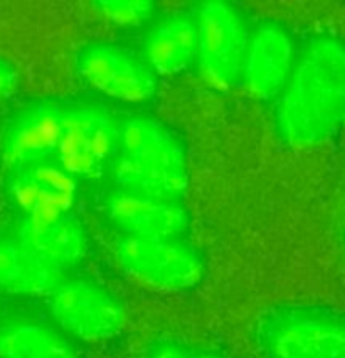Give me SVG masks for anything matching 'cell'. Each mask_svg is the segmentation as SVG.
I'll return each instance as SVG.
<instances>
[{
    "label": "cell",
    "instance_id": "1",
    "mask_svg": "<svg viewBox=\"0 0 345 358\" xmlns=\"http://www.w3.org/2000/svg\"><path fill=\"white\" fill-rule=\"evenodd\" d=\"M273 103L276 131L288 143L311 147L339 138L345 131V39L317 34L297 48Z\"/></svg>",
    "mask_w": 345,
    "mask_h": 358
},
{
    "label": "cell",
    "instance_id": "2",
    "mask_svg": "<svg viewBox=\"0 0 345 358\" xmlns=\"http://www.w3.org/2000/svg\"><path fill=\"white\" fill-rule=\"evenodd\" d=\"M111 175L122 192L181 202L189 187L184 140L150 116H133L116 128Z\"/></svg>",
    "mask_w": 345,
    "mask_h": 358
},
{
    "label": "cell",
    "instance_id": "3",
    "mask_svg": "<svg viewBox=\"0 0 345 358\" xmlns=\"http://www.w3.org/2000/svg\"><path fill=\"white\" fill-rule=\"evenodd\" d=\"M255 340L265 358H345V311L290 303L265 311Z\"/></svg>",
    "mask_w": 345,
    "mask_h": 358
},
{
    "label": "cell",
    "instance_id": "4",
    "mask_svg": "<svg viewBox=\"0 0 345 358\" xmlns=\"http://www.w3.org/2000/svg\"><path fill=\"white\" fill-rule=\"evenodd\" d=\"M115 256L135 280L169 291L194 289L206 273L201 254L184 239L120 234L115 243Z\"/></svg>",
    "mask_w": 345,
    "mask_h": 358
},
{
    "label": "cell",
    "instance_id": "5",
    "mask_svg": "<svg viewBox=\"0 0 345 358\" xmlns=\"http://www.w3.org/2000/svg\"><path fill=\"white\" fill-rule=\"evenodd\" d=\"M78 76L103 96L142 105L155 98L159 74L142 54L113 43L86 45L76 57Z\"/></svg>",
    "mask_w": 345,
    "mask_h": 358
},
{
    "label": "cell",
    "instance_id": "6",
    "mask_svg": "<svg viewBox=\"0 0 345 358\" xmlns=\"http://www.w3.org/2000/svg\"><path fill=\"white\" fill-rule=\"evenodd\" d=\"M45 298L54 322L80 340H110L123 327L122 303L97 281L81 278L59 281Z\"/></svg>",
    "mask_w": 345,
    "mask_h": 358
},
{
    "label": "cell",
    "instance_id": "7",
    "mask_svg": "<svg viewBox=\"0 0 345 358\" xmlns=\"http://www.w3.org/2000/svg\"><path fill=\"white\" fill-rule=\"evenodd\" d=\"M199 62L211 81L230 86L241 78L253 29L246 15L230 2H207L195 14Z\"/></svg>",
    "mask_w": 345,
    "mask_h": 358
},
{
    "label": "cell",
    "instance_id": "8",
    "mask_svg": "<svg viewBox=\"0 0 345 358\" xmlns=\"http://www.w3.org/2000/svg\"><path fill=\"white\" fill-rule=\"evenodd\" d=\"M116 124L98 111H64L56 155L73 178L99 177L111 170L116 150Z\"/></svg>",
    "mask_w": 345,
    "mask_h": 358
},
{
    "label": "cell",
    "instance_id": "9",
    "mask_svg": "<svg viewBox=\"0 0 345 358\" xmlns=\"http://www.w3.org/2000/svg\"><path fill=\"white\" fill-rule=\"evenodd\" d=\"M297 45L290 31L280 24L263 22L249 36L241 81L253 96L274 101L293 68Z\"/></svg>",
    "mask_w": 345,
    "mask_h": 358
},
{
    "label": "cell",
    "instance_id": "10",
    "mask_svg": "<svg viewBox=\"0 0 345 358\" xmlns=\"http://www.w3.org/2000/svg\"><path fill=\"white\" fill-rule=\"evenodd\" d=\"M108 219L120 234L150 239H184L190 229L189 212L181 202L116 190L105 201Z\"/></svg>",
    "mask_w": 345,
    "mask_h": 358
},
{
    "label": "cell",
    "instance_id": "11",
    "mask_svg": "<svg viewBox=\"0 0 345 358\" xmlns=\"http://www.w3.org/2000/svg\"><path fill=\"white\" fill-rule=\"evenodd\" d=\"M12 197L24 220L56 217L73 212L76 178L48 162L27 165L12 184Z\"/></svg>",
    "mask_w": 345,
    "mask_h": 358
},
{
    "label": "cell",
    "instance_id": "12",
    "mask_svg": "<svg viewBox=\"0 0 345 358\" xmlns=\"http://www.w3.org/2000/svg\"><path fill=\"white\" fill-rule=\"evenodd\" d=\"M17 236L59 271L78 264L90 252L88 231L74 212L51 219L24 220Z\"/></svg>",
    "mask_w": 345,
    "mask_h": 358
},
{
    "label": "cell",
    "instance_id": "13",
    "mask_svg": "<svg viewBox=\"0 0 345 358\" xmlns=\"http://www.w3.org/2000/svg\"><path fill=\"white\" fill-rule=\"evenodd\" d=\"M61 271L19 236L0 239V291L15 296H48Z\"/></svg>",
    "mask_w": 345,
    "mask_h": 358
},
{
    "label": "cell",
    "instance_id": "14",
    "mask_svg": "<svg viewBox=\"0 0 345 358\" xmlns=\"http://www.w3.org/2000/svg\"><path fill=\"white\" fill-rule=\"evenodd\" d=\"M143 57L157 74L176 76L199 57V31L195 15H174L148 32Z\"/></svg>",
    "mask_w": 345,
    "mask_h": 358
},
{
    "label": "cell",
    "instance_id": "15",
    "mask_svg": "<svg viewBox=\"0 0 345 358\" xmlns=\"http://www.w3.org/2000/svg\"><path fill=\"white\" fill-rule=\"evenodd\" d=\"M62 115L64 111L56 106H37L19 118L3 145L7 164L27 166L43 164L48 157L56 155Z\"/></svg>",
    "mask_w": 345,
    "mask_h": 358
},
{
    "label": "cell",
    "instance_id": "16",
    "mask_svg": "<svg viewBox=\"0 0 345 358\" xmlns=\"http://www.w3.org/2000/svg\"><path fill=\"white\" fill-rule=\"evenodd\" d=\"M0 358H80L64 333L44 323L15 322L0 327Z\"/></svg>",
    "mask_w": 345,
    "mask_h": 358
},
{
    "label": "cell",
    "instance_id": "17",
    "mask_svg": "<svg viewBox=\"0 0 345 358\" xmlns=\"http://www.w3.org/2000/svg\"><path fill=\"white\" fill-rule=\"evenodd\" d=\"M97 7L110 22L122 27L140 26L147 22L155 10V6L148 0H111L99 2Z\"/></svg>",
    "mask_w": 345,
    "mask_h": 358
},
{
    "label": "cell",
    "instance_id": "18",
    "mask_svg": "<svg viewBox=\"0 0 345 358\" xmlns=\"http://www.w3.org/2000/svg\"><path fill=\"white\" fill-rule=\"evenodd\" d=\"M145 358H197V352L176 340H160L153 343Z\"/></svg>",
    "mask_w": 345,
    "mask_h": 358
},
{
    "label": "cell",
    "instance_id": "19",
    "mask_svg": "<svg viewBox=\"0 0 345 358\" xmlns=\"http://www.w3.org/2000/svg\"><path fill=\"white\" fill-rule=\"evenodd\" d=\"M15 86V73L7 62L0 59V101L10 96Z\"/></svg>",
    "mask_w": 345,
    "mask_h": 358
},
{
    "label": "cell",
    "instance_id": "20",
    "mask_svg": "<svg viewBox=\"0 0 345 358\" xmlns=\"http://www.w3.org/2000/svg\"><path fill=\"white\" fill-rule=\"evenodd\" d=\"M197 358H227L224 353L218 352V350H204V352H197Z\"/></svg>",
    "mask_w": 345,
    "mask_h": 358
}]
</instances>
